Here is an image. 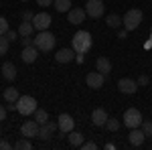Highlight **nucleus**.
<instances>
[{
  "label": "nucleus",
  "mask_w": 152,
  "mask_h": 150,
  "mask_svg": "<svg viewBox=\"0 0 152 150\" xmlns=\"http://www.w3.org/2000/svg\"><path fill=\"white\" fill-rule=\"evenodd\" d=\"M71 47H73V51L77 53V55H83V53H87L89 49H91V35L87 33V31H77L73 39H71Z\"/></svg>",
  "instance_id": "1"
},
{
  "label": "nucleus",
  "mask_w": 152,
  "mask_h": 150,
  "mask_svg": "<svg viewBox=\"0 0 152 150\" xmlns=\"http://www.w3.org/2000/svg\"><path fill=\"white\" fill-rule=\"evenodd\" d=\"M55 41H57V39H55L53 33H49V31H39L37 39H33V45H35L39 51H53Z\"/></svg>",
  "instance_id": "2"
},
{
  "label": "nucleus",
  "mask_w": 152,
  "mask_h": 150,
  "mask_svg": "<svg viewBox=\"0 0 152 150\" xmlns=\"http://www.w3.org/2000/svg\"><path fill=\"white\" fill-rule=\"evenodd\" d=\"M142 10L140 8H130L126 14H124V18H122V24H124V29L126 31H136L142 23Z\"/></svg>",
  "instance_id": "3"
},
{
  "label": "nucleus",
  "mask_w": 152,
  "mask_h": 150,
  "mask_svg": "<svg viewBox=\"0 0 152 150\" xmlns=\"http://www.w3.org/2000/svg\"><path fill=\"white\" fill-rule=\"evenodd\" d=\"M37 110V100L33 95H20L16 100V112L20 116H31Z\"/></svg>",
  "instance_id": "4"
},
{
  "label": "nucleus",
  "mask_w": 152,
  "mask_h": 150,
  "mask_svg": "<svg viewBox=\"0 0 152 150\" xmlns=\"http://www.w3.org/2000/svg\"><path fill=\"white\" fill-rule=\"evenodd\" d=\"M124 124L128 128H140L142 126V114H140V110H136V108H128L126 112H124Z\"/></svg>",
  "instance_id": "5"
},
{
  "label": "nucleus",
  "mask_w": 152,
  "mask_h": 150,
  "mask_svg": "<svg viewBox=\"0 0 152 150\" xmlns=\"http://www.w3.org/2000/svg\"><path fill=\"white\" fill-rule=\"evenodd\" d=\"M104 10H105L104 0H87V4H85V12L91 18H99L104 14Z\"/></svg>",
  "instance_id": "6"
},
{
  "label": "nucleus",
  "mask_w": 152,
  "mask_h": 150,
  "mask_svg": "<svg viewBox=\"0 0 152 150\" xmlns=\"http://www.w3.org/2000/svg\"><path fill=\"white\" fill-rule=\"evenodd\" d=\"M39 128H41V124L37 120H26L20 126V134H23L24 138H37L39 136Z\"/></svg>",
  "instance_id": "7"
},
{
  "label": "nucleus",
  "mask_w": 152,
  "mask_h": 150,
  "mask_svg": "<svg viewBox=\"0 0 152 150\" xmlns=\"http://www.w3.org/2000/svg\"><path fill=\"white\" fill-rule=\"evenodd\" d=\"M87 87H91V89H99V87H104V81H105V75L104 73H99V71H91V73H87Z\"/></svg>",
  "instance_id": "8"
},
{
  "label": "nucleus",
  "mask_w": 152,
  "mask_h": 150,
  "mask_svg": "<svg viewBox=\"0 0 152 150\" xmlns=\"http://www.w3.org/2000/svg\"><path fill=\"white\" fill-rule=\"evenodd\" d=\"M33 24H35V31H47L51 26V14L49 12H39L33 18Z\"/></svg>",
  "instance_id": "9"
},
{
  "label": "nucleus",
  "mask_w": 152,
  "mask_h": 150,
  "mask_svg": "<svg viewBox=\"0 0 152 150\" xmlns=\"http://www.w3.org/2000/svg\"><path fill=\"white\" fill-rule=\"evenodd\" d=\"M57 126H59V130H61L63 134H69L71 130L75 128V120H73L69 114H61L57 118Z\"/></svg>",
  "instance_id": "10"
},
{
  "label": "nucleus",
  "mask_w": 152,
  "mask_h": 150,
  "mask_svg": "<svg viewBox=\"0 0 152 150\" xmlns=\"http://www.w3.org/2000/svg\"><path fill=\"white\" fill-rule=\"evenodd\" d=\"M118 89L122 93H136V89H138V81L130 79V77H122V79L118 81Z\"/></svg>",
  "instance_id": "11"
},
{
  "label": "nucleus",
  "mask_w": 152,
  "mask_h": 150,
  "mask_svg": "<svg viewBox=\"0 0 152 150\" xmlns=\"http://www.w3.org/2000/svg\"><path fill=\"white\" fill-rule=\"evenodd\" d=\"M144 138H146V134H144L142 128H130L128 142L132 146H142V144H144Z\"/></svg>",
  "instance_id": "12"
},
{
  "label": "nucleus",
  "mask_w": 152,
  "mask_h": 150,
  "mask_svg": "<svg viewBox=\"0 0 152 150\" xmlns=\"http://www.w3.org/2000/svg\"><path fill=\"white\" fill-rule=\"evenodd\" d=\"M55 128H59L55 122H45V124H41V128H39V136H37V138L39 140H49L53 134H55Z\"/></svg>",
  "instance_id": "13"
},
{
  "label": "nucleus",
  "mask_w": 152,
  "mask_h": 150,
  "mask_svg": "<svg viewBox=\"0 0 152 150\" xmlns=\"http://www.w3.org/2000/svg\"><path fill=\"white\" fill-rule=\"evenodd\" d=\"M85 8H71L69 12H67V20H69L71 24H81L83 20H85Z\"/></svg>",
  "instance_id": "14"
},
{
  "label": "nucleus",
  "mask_w": 152,
  "mask_h": 150,
  "mask_svg": "<svg viewBox=\"0 0 152 150\" xmlns=\"http://www.w3.org/2000/svg\"><path fill=\"white\" fill-rule=\"evenodd\" d=\"M37 57H39V49H37L35 45L24 47V49H23V53H20V59H23L24 63H35Z\"/></svg>",
  "instance_id": "15"
},
{
  "label": "nucleus",
  "mask_w": 152,
  "mask_h": 150,
  "mask_svg": "<svg viewBox=\"0 0 152 150\" xmlns=\"http://www.w3.org/2000/svg\"><path fill=\"white\" fill-rule=\"evenodd\" d=\"M107 118H110V116L105 114V110H102V108H97V110L91 112V122H94L95 126H105Z\"/></svg>",
  "instance_id": "16"
},
{
  "label": "nucleus",
  "mask_w": 152,
  "mask_h": 150,
  "mask_svg": "<svg viewBox=\"0 0 152 150\" xmlns=\"http://www.w3.org/2000/svg\"><path fill=\"white\" fill-rule=\"evenodd\" d=\"M73 49H59L57 53H55V61L57 63H69L71 59H73Z\"/></svg>",
  "instance_id": "17"
},
{
  "label": "nucleus",
  "mask_w": 152,
  "mask_h": 150,
  "mask_svg": "<svg viewBox=\"0 0 152 150\" xmlns=\"http://www.w3.org/2000/svg\"><path fill=\"white\" fill-rule=\"evenodd\" d=\"M95 67H97V71H99V73L107 75V73L112 71V61H110L107 57H97V61H95Z\"/></svg>",
  "instance_id": "18"
},
{
  "label": "nucleus",
  "mask_w": 152,
  "mask_h": 150,
  "mask_svg": "<svg viewBox=\"0 0 152 150\" xmlns=\"http://www.w3.org/2000/svg\"><path fill=\"white\" fill-rule=\"evenodd\" d=\"M2 75H4V79H8V81H12L16 77V67L12 65L10 61H6V63L2 65Z\"/></svg>",
  "instance_id": "19"
},
{
  "label": "nucleus",
  "mask_w": 152,
  "mask_h": 150,
  "mask_svg": "<svg viewBox=\"0 0 152 150\" xmlns=\"http://www.w3.org/2000/svg\"><path fill=\"white\" fill-rule=\"evenodd\" d=\"M69 144L73 146V148H79V146L83 144V134H81V132L71 130V132H69Z\"/></svg>",
  "instance_id": "20"
},
{
  "label": "nucleus",
  "mask_w": 152,
  "mask_h": 150,
  "mask_svg": "<svg viewBox=\"0 0 152 150\" xmlns=\"http://www.w3.org/2000/svg\"><path fill=\"white\" fill-rule=\"evenodd\" d=\"M33 31H35V24L26 23V20H23L20 26H18V35H20V37H31V35H33Z\"/></svg>",
  "instance_id": "21"
},
{
  "label": "nucleus",
  "mask_w": 152,
  "mask_h": 150,
  "mask_svg": "<svg viewBox=\"0 0 152 150\" xmlns=\"http://www.w3.org/2000/svg\"><path fill=\"white\" fill-rule=\"evenodd\" d=\"M18 97H20V93H18L16 87H8V89H4V100H6V102H14V104H16Z\"/></svg>",
  "instance_id": "22"
},
{
  "label": "nucleus",
  "mask_w": 152,
  "mask_h": 150,
  "mask_svg": "<svg viewBox=\"0 0 152 150\" xmlns=\"http://www.w3.org/2000/svg\"><path fill=\"white\" fill-rule=\"evenodd\" d=\"M55 10L57 12H69L71 10V0H55Z\"/></svg>",
  "instance_id": "23"
},
{
  "label": "nucleus",
  "mask_w": 152,
  "mask_h": 150,
  "mask_svg": "<svg viewBox=\"0 0 152 150\" xmlns=\"http://www.w3.org/2000/svg\"><path fill=\"white\" fill-rule=\"evenodd\" d=\"M105 24H107V26H112V29H120L122 18H120L118 14H107V16H105Z\"/></svg>",
  "instance_id": "24"
},
{
  "label": "nucleus",
  "mask_w": 152,
  "mask_h": 150,
  "mask_svg": "<svg viewBox=\"0 0 152 150\" xmlns=\"http://www.w3.org/2000/svg\"><path fill=\"white\" fill-rule=\"evenodd\" d=\"M33 116H35V120L39 122V124H45V122H49V114H47V110H43V108H37Z\"/></svg>",
  "instance_id": "25"
},
{
  "label": "nucleus",
  "mask_w": 152,
  "mask_h": 150,
  "mask_svg": "<svg viewBox=\"0 0 152 150\" xmlns=\"http://www.w3.org/2000/svg\"><path fill=\"white\" fill-rule=\"evenodd\" d=\"M14 148H16V150H31V148H33V144H31V140L20 138L16 144H14Z\"/></svg>",
  "instance_id": "26"
},
{
  "label": "nucleus",
  "mask_w": 152,
  "mask_h": 150,
  "mask_svg": "<svg viewBox=\"0 0 152 150\" xmlns=\"http://www.w3.org/2000/svg\"><path fill=\"white\" fill-rule=\"evenodd\" d=\"M105 128H107L110 132H116L118 128H120V120H118V118H107V122H105Z\"/></svg>",
  "instance_id": "27"
},
{
  "label": "nucleus",
  "mask_w": 152,
  "mask_h": 150,
  "mask_svg": "<svg viewBox=\"0 0 152 150\" xmlns=\"http://www.w3.org/2000/svg\"><path fill=\"white\" fill-rule=\"evenodd\" d=\"M8 47H10V41L6 39V35H0V55H6Z\"/></svg>",
  "instance_id": "28"
},
{
  "label": "nucleus",
  "mask_w": 152,
  "mask_h": 150,
  "mask_svg": "<svg viewBox=\"0 0 152 150\" xmlns=\"http://www.w3.org/2000/svg\"><path fill=\"white\" fill-rule=\"evenodd\" d=\"M142 130H144V134H146V136H152V120L142 122Z\"/></svg>",
  "instance_id": "29"
},
{
  "label": "nucleus",
  "mask_w": 152,
  "mask_h": 150,
  "mask_svg": "<svg viewBox=\"0 0 152 150\" xmlns=\"http://www.w3.org/2000/svg\"><path fill=\"white\" fill-rule=\"evenodd\" d=\"M6 39L10 41V43H14V41H18V31H6Z\"/></svg>",
  "instance_id": "30"
},
{
  "label": "nucleus",
  "mask_w": 152,
  "mask_h": 150,
  "mask_svg": "<svg viewBox=\"0 0 152 150\" xmlns=\"http://www.w3.org/2000/svg\"><path fill=\"white\" fill-rule=\"evenodd\" d=\"M6 31H8V23L4 16H0V35H6Z\"/></svg>",
  "instance_id": "31"
},
{
  "label": "nucleus",
  "mask_w": 152,
  "mask_h": 150,
  "mask_svg": "<svg viewBox=\"0 0 152 150\" xmlns=\"http://www.w3.org/2000/svg\"><path fill=\"white\" fill-rule=\"evenodd\" d=\"M79 148H83V150H95V148H97V144H95V142H83Z\"/></svg>",
  "instance_id": "32"
},
{
  "label": "nucleus",
  "mask_w": 152,
  "mask_h": 150,
  "mask_svg": "<svg viewBox=\"0 0 152 150\" xmlns=\"http://www.w3.org/2000/svg\"><path fill=\"white\" fill-rule=\"evenodd\" d=\"M33 18H35V14L31 10H24L23 12V20H26V23H33Z\"/></svg>",
  "instance_id": "33"
},
{
  "label": "nucleus",
  "mask_w": 152,
  "mask_h": 150,
  "mask_svg": "<svg viewBox=\"0 0 152 150\" xmlns=\"http://www.w3.org/2000/svg\"><path fill=\"white\" fill-rule=\"evenodd\" d=\"M148 81H150V79H148V75H142L140 79H138V87H140V85H148Z\"/></svg>",
  "instance_id": "34"
},
{
  "label": "nucleus",
  "mask_w": 152,
  "mask_h": 150,
  "mask_svg": "<svg viewBox=\"0 0 152 150\" xmlns=\"http://www.w3.org/2000/svg\"><path fill=\"white\" fill-rule=\"evenodd\" d=\"M53 2H55V0H37V4H39V6H51Z\"/></svg>",
  "instance_id": "35"
},
{
  "label": "nucleus",
  "mask_w": 152,
  "mask_h": 150,
  "mask_svg": "<svg viewBox=\"0 0 152 150\" xmlns=\"http://www.w3.org/2000/svg\"><path fill=\"white\" fill-rule=\"evenodd\" d=\"M20 41H23V45H24V47H31V45H33V39H28V37H23Z\"/></svg>",
  "instance_id": "36"
},
{
  "label": "nucleus",
  "mask_w": 152,
  "mask_h": 150,
  "mask_svg": "<svg viewBox=\"0 0 152 150\" xmlns=\"http://www.w3.org/2000/svg\"><path fill=\"white\" fill-rule=\"evenodd\" d=\"M8 148H10V144L6 140H0V150H8Z\"/></svg>",
  "instance_id": "37"
},
{
  "label": "nucleus",
  "mask_w": 152,
  "mask_h": 150,
  "mask_svg": "<svg viewBox=\"0 0 152 150\" xmlns=\"http://www.w3.org/2000/svg\"><path fill=\"white\" fill-rule=\"evenodd\" d=\"M2 120H6V108L0 105V122H2Z\"/></svg>",
  "instance_id": "38"
},
{
  "label": "nucleus",
  "mask_w": 152,
  "mask_h": 150,
  "mask_svg": "<svg viewBox=\"0 0 152 150\" xmlns=\"http://www.w3.org/2000/svg\"><path fill=\"white\" fill-rule=\"evenodd\" d=\"M128 33H130V31H126V29H124V31H120V35H118V39H126V37H128Z\"/></svg>",
  "instance_id": "39"
},
{
  "label": "nucleus",
  "mask_w": 152,
  "mask_h": 150,
  "mask_svg": "<svg viewBox=\"0 0 152 150\" xmlns=\"http://www.w3.org/2000/svg\"><path fill=\"white\" fill-rule=\"evenodd\" d=\"M20 2H26V0H20Z\"/></svg>",
  "instance_id": "40"
}]
</instances>
